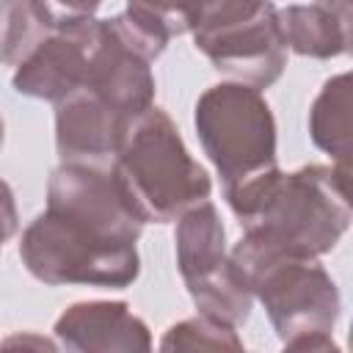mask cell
Returning <instances> with one entry per match:
<instances>
[{"mask_svg":"<svg viewBox=\"0 0 353 353\" xmlns=\"http://www.w3.org/2000/svg\"><path fill=\"white\" fill-rule=\"evenodd\" d=\"M47 210L124 243H138L143 232V218L110 165L61 163L47 182Z\"/></svg>","mask_w":353,"mask_h":353,"instance_id":"cell-8","label":"cell"},{"mask_svg":"<svg viewBox=\"0 0 353 353\" xmlns=\"http://www.w3.org/2000/svg\"><path fill=\"white\" fill-rule=\"evenodd\" d=\"M66 350L77 353H143L152 350L149 325L124 301H80L61 312L52 328Z\"/></svg>","mask_w":353,"mask_h":353,"instance_id":"cell-10","label":"cell"},{"mask_svg":"<svg viewBox=\"0 0 353 353\" xmlns=\"http://www.w3.org/2000/svg\"><path fill=\"white\" fill-rule=\"evenodd\" d=\"M174 243L176 268L196 309L234 328L243 325L251 317L254 292L226 248V229L210 199L176 218Z\"/></svg>","mask_w":353,"mask_h":353,"instance_id":"cell-6","label":"cell"},{"mask_svg":"<svg viewBox=\"0 0 353 353\" xmlns=\"http://www.w3.org/2000/svg\"><path fill=\"white\" fill-rule=\"evenodd\" d=\"M11 345H39V347H55V342H50V339H33V336H11V339H6V347H11Z\"/></svg>","mask_w":353,"mask_h":353,"instance_id":"cell-20","label":"cell"},{"mask_svg":"<svg viewBox=\"0 0 353 353\" xmlns=\"http://www.w3.org/2000/svg\"><path fill=\"white\" fill-rule=\"evenodd\" d=\"M160 350H243V339L234 325L199 312L196 317L174 323L163 334Z\"/></svg>","mask_w":353,"mask_h":353,"instance_id":"cell-15","label":"cell"},{"mask_svg":"<svg viewBox=\"0 0 353 353\" xmlns=\"http://www.w3.org/2000/svg\"><path fill=\"white\" fill-rule=\"evenodd\" d=\"M19 259L33 279L50 287L83 284L124 290L141 273L135 243L113 240L52 210L39 212L22 232Z\"/></svg>","mask_w":353,"mask_h":353,"instance_id":"cell-4","label":"cell"},{"mask_svg":"<svg viewBox=\"0 0 353 353\" xmlns=\"http://www.w3.org/2000/svg\"><path fill=\"white\" fill-rule=\"evenodd\" d=\"M110 168L143 223H171L212 193L210 174L188 152L174 119L154 105L130 121Z\"/></svg>","mask_w":353,"mask_h":353,"instance_id":"cell-2","label":"cell"},{"mask_svg":"<svg viewBox=\"0 0 353 353\" xmlns=\"http://www.w3.org/2000/svg\"><path fill=\"white\" fill-rule=\"evenodd\" d=\"M317 6H323L325 11H331L336 19H342L345 25H350V0H314Z\"/></svg>","mask_w":353,"mask_h":353,"instance_id":"cell-19","label":"cell"},{"mask_svg":"<svg viewBox=\"0 0 353 353\" xmlns=\"http://www.w3.org/2000/svg\"><path fill=\"white\" fill-rule=\"evenodd\" d=\"M276 17L284 44L295 55L328 61L345 55L350 47V25H345L317 3L276 8Z\"/></svg>","mask_w":353,"mask_h":353,"instance_id":"cell-12","label":"cell"},{"mask_svg":"<svg viewBox=\"0 0 353 353\" xmlns=\"http://www.w3.org/2000/svg\"><path fill=\"white\" fill-rule=\"evenodd\" d=\"M309 135L320 152L331 154L334 165L350 171V72L323 83L309 108Z\"/></svg>","mask_w":353,"mask_h":353,"instance_id":"cell-13","label":"cell"},{"mask_svg":"<svg viewBox=\"0 0 353 353\" xmlns=\"http://www.w3.org/2000/svg\"><path fill=\"white\" fill-rule=\"evenodd\" d=\"M50 6V11L63 19V17H94L97 8L102 6V0H44Z\"/></svg>","mask_w":353,"mask_h":353,"instance_id":"cell-18","label":"cell"},{"mask_svg":"<svg viewBox=\"0 0 353 353\" xmlns=\"http://www.w3.org/2000/svg\"><path fill=\"white\" fill-rule=\"evenodd\" d=\"M130 121L97 94L77 88L55 105V149L61 163L105 165L113 160Z\"/></svg>","mask_w":353,"mask_h":353,"instance_id":"cell-11","label":"cell"},{"mask_svg":"<svg viewBox=\"0 0 353 353\" xmlns=\"http://www.w3.org/2000/svg\"><path fill=\"white\" fill-rule=\"evenodd\" d=\"M347 179V168L312 163L290 174L273 168L223 190L243 226L234 248L306 259L328 254L350 226Z\"/></svg>","mask_w":353,"mask_h":353,"instance_id":"cell-1","label":"cell"},{"mask_svg":"<svg viewBox=\"0 0 353 353\" xmlns=\"http://www.w3.org/2000/svg\"><path fill=\"white\" fill-rule=\"evenodd\" d=\"M102 19L97 17H63L55 30L17 66L11 85L17 94L44 102H61L83 88L91 52L99 36Z\"/></svg>","mask_w":353,"mask_h":353,"instance_id":"cell-9","label":"cell"},{"mask_svg":"<svg viewBox=\"0 0 353 353\" xmlns=\"http://www.w3.org/2000/svg\"><path fill=\"white\" fill-rule=\"evenodd\" d=\"M58 25L44 0H0V63L19 66Z\"/></svg>","mask_w":353,"mask_h":353,"instance_id":"cell-14","label":"cell"},{"mask_svg":"<svg viewBox=\"0 0 353 353\" xmlns=\"http://www.w3.org/2000/svg\"><path fill=\"white\" fill-rule=\"evenodd\" d=\"M3 138H6V124H3V116H0V146H3Z\"/></svg>","mask_w":353,"mask_h":353,"instance_id":"cell-21","label":"cell"},{"mask_svg":"<svg viewBox=\"0 0 353 353\" xmlns=\"http://www.w3.org/2000/svg\"><path fill=\"white\" fill-rule=\"evenodd\" d=\"M210 3L212 0H127L124 11L157 28L165 39H174L182 33H193Z\"/></svg>","mask_w":353,"mask_h":353,"instance_id":"cell-16","label":"cell"},{"mask_svg":"<svg viewBox=\"0 0 353 353\" xmlns=\"http://www.w3.org/2000/svg\"><path fill=\"white\" fill-rule=\"evenodd\" d=\"M204 154L232 190L254 176L279 168L276 119L259 88L243 83L210 85L193 110Z\"/></svg>","mask_w":353,"mask_h":353,"instance_id":"cell-5","label":"cell"},{"mask_svg":"<svg viewBox=\"0 0 353 353\" xmlns=\"http://www.w3.org/2000/svg\"><path fill=\"white\" fill-rule=\"evenodd\" d=\"M193 44L215 72L259 91L270 88L287 66V44L270 0L251 14L193 33Z\"/></svg>","mask_w":353,"mask_h":353,"instance_id":"cell-7","label":"cell"},{"mask_svg":"<svg viewBox=\"0 0 353 353\" xmlns=\"http://www.w3.org/2000/svg\"><path fill=\"white\" fill-rule=\"evenodd\" d=\"M243 270L254 298L268 312V320L290 350H336L334 325L342 312V295L331 273L306 256L229 251Z\"/></svg>","mask_w":353,"mask_h":353,"instance_id":"cell-3","label":"cell"},{"mask_svg":"<svg viewBox=\"0 0 353 353\" xmlns=\"http://www.w3.org/2000/svg\"><path fill=\"white\" fill-rule=\"evenodd\" d=\"M17 229H19V212H17L14 190L6 179H0V248L17 234Z\"/></svg>","mask_w":353,"mask_h":353,"instance_id":"cell-17","label":"cell"}]
</instances>
